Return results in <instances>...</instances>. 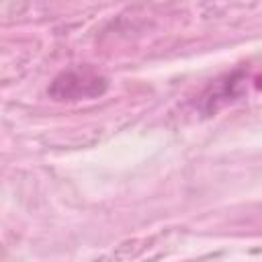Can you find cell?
Returning <instances> with one entry per match:
<instances>
[{
	"label": "cell",
	"instance_id": "obj_1",
	"mask_svg": "<svg viewBox=\"0 0 262 262\" xmlns=\"http://www.w3.org/2000/svg\"><path fill=\"white\" fill-rule=\"evenodd\" d=\"M106 82L100 74L92 70H70L53 80L49 94L57 100H78V98L102 94Z\"/></svg>",
	"mask_w": 262,
	"mask_h": 262
}]
</instances>
